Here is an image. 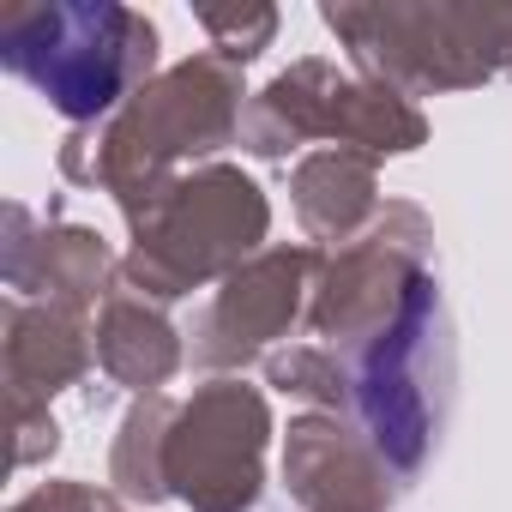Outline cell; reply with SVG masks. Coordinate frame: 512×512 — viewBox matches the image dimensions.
<instances>
[{
	"mask_svg": "<svg viewBox=\"0 0 512 512\" xmlns=\"http://www.w3.org/2000/svg\"><path fill=\"white\" fill-rule=\"evenodd\" d=\"M308 139H326L362 157H398L428 139V121L404 91L380 79H344L332 61L308 55L247 103L241 145L253 157H290Z\"/></svg>",
	"mask_w": 512,
	"mask_h": 512,
	"instance_id": "cell-6",
	"label": "cell"
},
{
	"mask_svg": "<svg viewBox=\"0 0 512 512\" xmlns=\"http://www.w3.org/2000/svg\"><path fill=\"white\" fill-rule=\"evenodd\" d=\"M290 494L308 512H386V458L356 440V428H338V416H302L290 428Z\"/></svg>",
	"mask_w": 512,
	"mask_h": 512,
	"instance_id": "cell-10",
	"label": "cell"
},
{
	"mask_svg": "<svg viewBox=\"0 0 512 512\" xmlns=\"http://www.w3.org/2000/svg\"><path fill=\"white\" fill-rule=\"evenodd\" d=\"M0 61L37 85L67 121L103 127L121 115L157 67V25L115 0H61V7H7Z\"/></svg>",
	"mask_w": 512,
	"mask_h": 512,
	"instance_id": "cell-2",
	"label": "cell"
},
{
	"mask_svg": "<svg viewBox=\"0 0 512 512\" xmlns=\"http://www.w3.org/2000/svg\"><path fill=\"white\" fill-rule=\"evenodd\" d=\"M266 398L235 380H211L193 404L175 410L163 446V488L193 512H247L260 500V458H266Z\"/></svg>",
	"mask_w": 512,
	"mask_h": 512,
	"instance_id": "cell-7",
	"label": "cell"
},
{
	"mask_svg": "<svg viewBox=\"0 0 512 512\" xmlns=\"http://www.w3.org/2000/svg\"><path fill=\"white\" fill-rule=\"evenodd\" d=\"M91 368L85 314L49 308V302H7V374H13V410H49L61 386H73Z\"/></svg>",
	"mask_w": 512,
	"mask_h": 512,
	"instance_id": "cell-11",
	"label": "cell"
},
{
	"mask_svg": "<svg viewBox=\"0 0 512 512\" xmlns=\"http://www.w3.org/2000/svg\"><path fill=\"white\" fill-rule=\"evenodd\" d=\"M115 260L97 229L79 223H49L43 235H31V211L13 205L7 211V290L25 302H49V308H73L85 314L97 296H109Z\"/></svg>",
	"mask_w": 512,
	"mask_h": 512,
	"instance_id": "cell-9",
	"label": "cell"
},
{
	"mask_svg": "<svg viewBox=\"0 0 512 512\" xmlns=\"http://www.w3.org/2000/svg\"><path fill=\"white\" fill-rule=\"evenodd\" d=\"M314 272L308 247H266L223 284V296L205 308L193 332V362L199 368H241L253 356H266L272 338L290 332L302 314V290Z\"/></svg>",
	"mask_w": 512,
	"mask_h": 512,
	"instance_id": "cell-8",
	"label": "cell"
},
{
	"mask_svg": "<svg viewBox=\"0 0 512 512\" xmlns=\"http://www.w3.org/2000/svg\"><path fill=\"white\" fill-rule=\"evenodd\" d=\"M446 374H452V344H446V308H440V284L434 272L416 278L410 302L398 308V320L344 362L350 380V410L362 422V440L386 458V470L416 476L434 428H440V398H446Z\"/></svg>",
	"mask_w": 512,
	"mask_h": 512,
	"instance_id": "cell-5",
	"label": "cell"
},
{
	"mask_svg": "<svg viewBox=\"0 0 512 512\" xmlns=\"http://www.w3.org/2000/svg\"><path fill=\"white\" fill-rule=\"evenodd\" d=\"M320 19L356 55L362 79H380L404 97L464 91L512 67V7L386 0V7H320Z\"/></svg>",
	"mask_w": 512,
	"mask_h": 512,
	"instance_id": "cell-4",
	"label": "cell"
},
{
	"mask_svg": "<svg viewBox=\"0 0 512 512\" xmlns=\"http://www.w3.org/2000/svg\"><path fill=\"white\" fill-rule=\"evenodd\" d=\"M181 404L169 398H145L127 428H121V446H115V488L127 500H163V446H169V422H175Z\"/></svg>",
	"mask_w": 512,
	"mask_h": 512,
	"instance_id": "cell-14",
	"label": "cell"
},
{
	"mask_svg": "<svg viewBox=\"0 0 512 512\" xmlns=\"http://www.w3.org/2000/svg\"><path fill=\"white\" fill-rule=\"evenodd\" d=\"M241 67L223 61L217 49L169 67L163 79H151L121 115H109L103 127H79L61 145V169L73 181L109 187L121 199V211H139L145 199H157L169 181H181L175 169L187 157H211L241 133Z\"/></svg>",
	"mask_w": 512,
	"mask_h": 512,
	"instance_id": "cell-1",
	"label": "cell"
},
{
	"mask_svg": "<svg viewBox=\"0 0 512 512\" xmlns=\"http://www.w3.org/2000/svg\"><path fill=\"white\" fill-rule=\"evenodd\" d=\"M199 31L211 37V49L235 67H247L260 49H272L278 37V13L272 7H199Z\"/></svg>",
	"mask_w": 512,
	"mask_h": 512,
	"instance_id": "cell-15",
	"label": "cell"
},
{
	"mask_svg": "<svg viewBox=\"0 0 512 512\" xmlns=\"http://www.w3.org/2000/svg\"><path fill=\"white\" fill-rule=\"evenodd\" d=\"M97 362L115 386L127 392H157L175 368H181V344L169 332V320L157 308H145V296H109L103 320H97Z\"/></svg>",
	"mask_w": 512,
	"mask_h": 512,
	"instance_id": "cell-13",
	"label": "cell"
},
{
	"mask_svg": "<svg viewBox=\"0 0 512 512\" xmlns=\"http://www.w3.org/2000/svg\"><path fill=\"white\" fill-rule=\"evenodd\" d=\"M133 253H127V290L151 302H181L211 278H235L247 253L266 241V193L241 169L211 163L169 181L157 199L127 211Z\"/></svg>",
	"mask_w": 512,
	"mask_h": 512,
	"instance_id": "cell-3",
	"label": "cell"
},
{
	"mask_svg": "<svg viewBox=\"0 0 512 512\" xmlns=\"http://www.w3.org/2000/svg\"><path fill=\"white\" fill-rule=\"evenodd\" d=\"M374 163L380 157H362V151H344V145H326L314 157H302L296 169V211H302V229L314 241H350L374 211Z\"/></svg>",
	"mask_w": 512,
	"mask_h": 512,
	"instance_id": "cell-12",
	"label": "cell"
},
{
	"mask_svg": "<svg viewBox=\"0 0 512 512\" xmlns=\"http://www.w3.org/2000/svg\"><path fill=\"white\" fill-rule=\"evenodd\" d=\"M13 512H109V506H103V494H91L79 482H49V488L25 494Z\"/></svg>",
	"mask_w": 512,
	"mask_h": 512,
	"instance_id": "cell-16",
	"label": "cell"
}]
</instances>
